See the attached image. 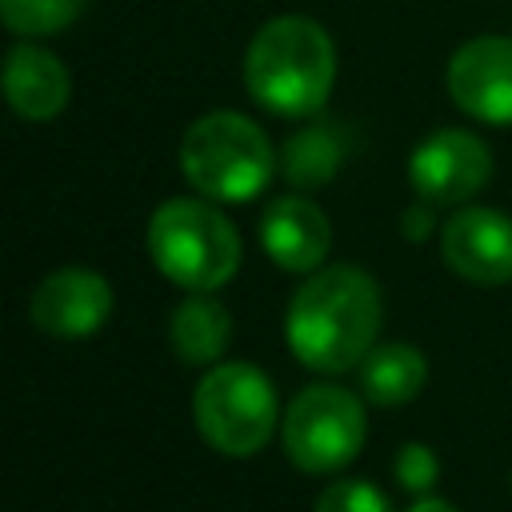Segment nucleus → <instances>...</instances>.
Segmentation results:
<instances>
[{
    "label": "nucleus",
    "mask_w": 512,
    "mask_h": 512,
    "mask_svg": "<svg viewBox=\"0 0 512 512\" xmlns=\"http://www.w3.org/2000/svg\"><path fill=\"white\" fill-rule=\"evenodd\" d=\"M380 316L384 300L376 280L356 264H328L296 288L284 316V336L304 368L348 372L372 352Z\"/></svg>",
    "instance_id": "obj_1"
},
{
    "label": "nucleus",
    "mask_w": 512,
    "mask_h": 512,
    "mask_svg": "<svg viewBox=\"0 0 512 512\" xmlns=\"http://www.w3.org/2000/svg\"><path fill=\"white\" fill-rule=\"evenodd\" d=\"M336 84V44L304 12L272 16L244 52V88L272 116H316Z\"/></svg>",
    "instance_id": "obj_2"
},
{
    "label": "nucleus",
    "mask_w": 512,
    "mask_h": 512,
    "mask_svg": "<svg viewBox=\"0 0 512 512\" xmlns=\"http://www.w3.org/2000/svg\"><path fill=\"white\" fill-rule=\"evenodd\" d=\"M180 172L200 196L244 204L268 188L276 172V152L256 120L232 108H216L184 128Z\"/></svg>",
    "instance_id": "obj_3"
},
{
    "label": "nucleus",
    "mask_w": 512,
    "mask_h": 512,
    "mask_svg": "<svg viewBox=\"0 0 512 512\" xmlns=\"http://www.w3.org/2000/svg\"><path fill=\"white\" fill-rule=\"evenodd\" d=\"M152 264L188 292H212L240 268V232L204 200L172 196L148 220Z\"/></svg>",
    "instance_id": "obj_4"
},
{
    "label": "nucleus",
    "mask_w": 512,
    "mask_h": 512,
    "mask_svg": "<svg viewBox=\"0 0 512 512\" xmlns=\"http://www.w3.org/2000/svg\"><path fill=\"white\" fill-rule=\"evenodd\" d=\"M276 388L244 360L216 364L192 392V420L208 448L220 456H252L268 444L276 428Z\"/></svg>",
    "instance_id": "obj_5"
},
{
    "label": "nucleus",
    "mask_w": 512,
    "mask_h": 512,
    "mask_svg": "<svg viewBox=\"0 0 512 512\" xmlns=\"http://www.w3.org/2000/svg\"><path fill=\"white\" fill-rule=\"evenodd\" d=\"M364 436V404L352 388L340 384H308L292 396L280 424L284 456L312 476L340 472L344 464H352V456L364 448Z\"/></svg>",
    "instance_id": "obj_6"
},
{
    "label": "nucleus",
    "mask_w": 512,
    "mask_h": 512,
    "mask_svg": "<svg viewBox=\"0 0 512 512\" xmlns=\"http://www.w3.org/2000/svg\"><path fill=\"white\" fill-rule=\"evenodd\" d=\"M408 180L428 204H464L492 180V148L476 132L440 128L412 148Z\"/></svg>",
    "instance_id": "obj_7"
},
{
    "label": "nucleus",
    "mask_w": 512,
    "mask_h": 512,
    "mask_svg": "<svg viewBox=\"0 0 512 512\" xmlns=\"http://www.w3.org/2000/svg\"><path fill=\"white\" fill-rule=\"evenodd\" d=\"M448 96L480 124H512V36H472L448 60Z\"/></svg>",
    "instance_id": "obj_8"
},
{
    "label": "nucleus",
    "mask_w": 512,
    "mask_h": 512,
    "mask_svg": "<svg viewBox=\"0 0 512 512\" xmlns=\"http://www.w3.org/2000/svg\"><path fill=\"white\" fill-rule=\"evenodd\" d=\"M112 316V288L92 268H56L32 288L28 320L60 340L92 336Z\"/></svg>",
    "instance_id": "obj_9"
},
{
    "label": "nucleus",
    "mask_w": 512,
    "mask_h": 512,
    "mask_svg": "<svg viewBox=\"0 0 512 512\" xmlns=\"http://www.w3.org/2000/svg\"><path fill=\"white\" fill-rule=\"evenodd\" d=\"M444 264L484 288L512 280V216L496 208H460L440 228Z\"/></svg>",
    "instance_id": "obj_10"
},
{
    "label": "nucleus",
    "mask_w": 512,
    "mask_h": 512,
    "mask_svg": "<svg viewBox=\"0 0 512 512\" xmlns=\"http://www.w3.org/2000/svg\"><path fill=\"white\" fill-rule=\"evenodd\" d=\"M260 244L268 260L284 272H316L328 256L332 228L320 204L308 196H280L260 216Z\"/></svg>",
    "instance_id": "obj_11"
},
{
    "label": "nucleus",
    "mask_w": 512,
    "mask_h": 512,
    "mask_svg": "<svg viewBox=\"0 0 512 512\" xmlns=\"http://www.w3.org/2000/svg\"><path fill=\"white\" fill-rule=\"evenodd\" d=\"M4 96L20 120H32V124L56 120L72 96L68 64L56 52L20 40L4 56Z\"/></svg>",
    "instance_id": "obj_12"
},
{
    "label": "nucleus",
    "mask_w": 512,
    "mask_h": 512,
    "mask_svg": "<svg viewBox=\"0 0 512 512\" xmlns=\"http://www.w3.org/2000/svg\"><path fill=\"white\" fill-rule=\"evenodd\" d=\"M172 352L184 364H216L232 340V316L220 300L192 292L176 312H172Z\"/></svg>",
    "instance_id": "obj_13"
},
{
    "label": "nucleus",
    "mask_w": 512,
    "mask_h": 512,
    "mask_svg": "<svg viewBox=\"0 0 512 512\" xmlns=\"http://www.w3.org/2000/svg\"><path fill=\"white\" fill-rule=\"evenodd\" d=\"M424 380L428 364L412 344H380L360 360V392L380 408L408 404L412 396H420Z\"/></svg>",
    "instance_id": "obj_14"
},
{
    "label": "nucleus",
    "mask_w": 512,
    "mask_h": 512,
    "mask_svg": "<svg viewBox=\"0 0 512 512\" xmlns=\"http://www.w3.org/2000/svg\"><path fill=\"white\" fill-rule=\"evenodd\" d=\"M340 160H344V136L328 120L292 132L284 140V148H280V172L296 188H320V184H328L336 176Z\"/></svg>",
    "instance_id": "obj_15"
},
{
    "label": "nucleus",
    "mask_w": 512,
    "mask_h": 512,
    "mask_svg": "<svg viewBox=\"0 0 512 512\" xmlns=\"http://www.w3.org/2000/svg\"><path fill=\"white\" fill-rule=\"evenodd\" d=\"M88 0H0L4 28L16 36H56L80 20Z\"/></svg>",
    "instance_id": "obj_16"
},
{
    "label": "nucleus",
    "mask_w": 512,
    "mask_h": 512,
    "mask_svg": "<svg viewBox=\"0 0 512 512\" xmlns=\"http://www.w3.org/2000/svg\"><path fill=\"white\" fill-rule=\"evenodd\" d=\"M316 512H392V504L368 480H332L316 496Z\"/></svg>",
    "instance_id": "obj_17"
},
{
    "label": "nucleus",
    "mask_w": 512,
    "mask_h": 512,
    "mask_svg": "<svg viewBox=\"0 0 512 512\" xmlns=\"http://www.w3.org/2000/svg\"><path fill=\"white\" fill-rule=\"evenodd\" d=\"M440 476V460L428 444H404L396 452V480L404 492H428Z\"/></svg>",
    "instance_id": "obj_18"
},
{
    "label": "nucleus",
    "mask_w": 512,
    "mask_h": 512,
    "mask_svg": "<svg viewBox=\"0 0 512 512\" xmlns=\"http://www.w3.org/2000/svg\"><path fill=\"white\" fill-rule=\"evenodd\" d=\"M428 228H432V204H428V200H424L420 208H408V212H404V236H408V240H424Z\"/></svg>",
    "instance_id": "obj_19"
},
{
    "label": "nucleus",
    "mask_w": 512,
    "mask_h": 512,
    "mask_svg": "<svg viewBox=\"0 0 512 512\" xmlns=\"http://www.w3.org/2000/svg\"><path fill=\"white\" fill-rule=\"evenodd\" d=\"M408 512H460L456 504H448V500H436V496H424V500H416Z\"/></svg>",
    "instance_id": "obj_20"
}]
</instances>
